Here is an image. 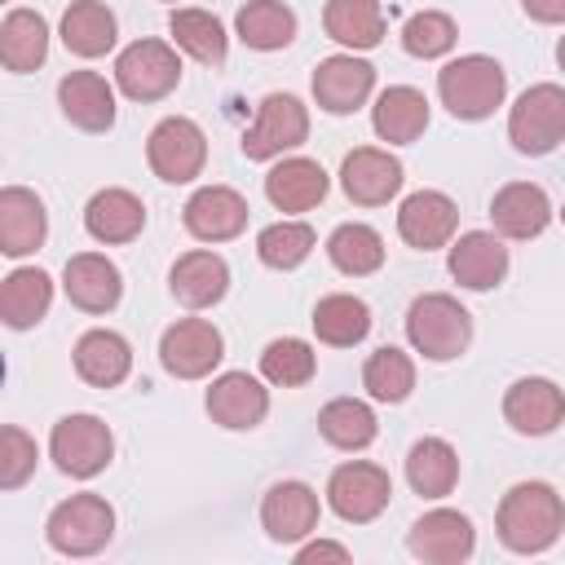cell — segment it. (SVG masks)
I'll return each instance as SVG.
<instances>
[{
	"label": "cell",
	"mask_w": 565,
	"mask_h": 565,
	"mask_svg": "<svg viewBox=\"0 0 565 565\" xmlns=\"http://www.w3.org/2000/svg\"><path fill=\"white\" fill-rule=\"evenodd\" d=\"M62 44L75 57H102L115 49V13L102 0H75L62 13Z\"/></svg>",
	"instance_id": "33"
},
{
	"label": "cell",
	"mask_w": 565,
	"mask_h": 565,
	"mask_svg": "<svg viewBox=\"0 0 565 565\" xmlns=\"http://www.w3.org/2000/svg\"><path fill=\"white\" fill-rule=\"evenodd\" d=\"M49 234V216L44 203L22 190V185H4L0 190V252L4 256H31Z\"/></svg>",
	"instance_id": "24"
},
{
	"label": "cell",
	"mask_w": 565,
	"mask_h": 565,
	"mask_svg": "<svg viewBox=\"0 0 565 565\" xmlns=\"http://www.w3.org/2000/svg\"><path fill=\"white\" fill-rule=\"evenodd\" d=\"M318 433L335 446V450H366L380 433L375 424V411L358 397H335L318 411Z\"/></svg>",
	"instance_id": "36"
},
{
	"label": "cell",
	"mask_w": 565,
	"mask_h": 565,
	"mask_svg": "<svg viewBox=\"0 0 565 565\" xmlns=\"http://www.w3.org/2000/svg\"><path fill=\"white\" fill-rule=\"evenodd\" d=\"M146 159H150L154 177H163V181H172V185L194 181V177L203 172V163H207V137H203V128H199L194 119L168 115V119H159V124L150 128V137H146Z\"/></svg>",
	"instance_id": "7"
},
{
	"label": "cell",
	"mask_w": 565,
	"mask_h": 565,
	"mask_svg": "<svg viewBox=\"0 0 565 565\" xmlns=\"http://www.w3.org/2000/svg\"><path fill=\"white\" fill-rule=\"evenodd\" d=\"M225 358V340L207 318H181L159 335V362L177 380H203Z\"/></svg>",
	"instance_id": "10"
},
{
	"label": "cell",
	"mask_w": 565,
	"mask_h": 565,
	"mask_svg": "<svg viewBox=\"0 0 565 565\" xmlns=\"http://www.w3.org/2000/svg\"><path fill=\"white\" fill-rule=\"evenodd\" d=\"M556 62H561V71H565V35H561V44H556Z\"/></svg>",
	"instance_id": "47"
},
{
	"label": "cell",
	"mask_w": 565,
	"mask_h": 565,
	"mask_svg": "<svg viewBox=\"0 0 565 565\" xmlns=\"http://www.w3.org/2000/svg\"><path fill=\"white\" fill-rule=\"evenodd\" d=\"M322 26L344 49H375L384 40V9L380 0H327Z\"/></svg>",
	"instance_id": "32"
},
{
	"label": "cell",
	"mask_w": 565,
	"mask_h": 565,
	"mask_svg": "<svg viewBox=\"0 0 565 565\" xmlns=\"http://www.w3.org/2000/svg\"><path fill=\"white\" fill-rule=\"evenodd\" d=\"M503 419L516 433H525V437H543V433H552L565 419V393L552 380H543V375L516 380L503 393Z\"/></svg>",
	"instance_id": "17"
},
{
	"label": "cell",
	"mask_w": 565,
	"mask_h": 565,
	"mask_svg": "<svg viewBox=\"0 0 565 565\" xmlns=\"http://www.w3.org/2000/svg\"><path fill=\"white\" fill-rule=\"evenodd\" d=\"M490 221L503 238H534L547 230L552 221V203L539 185L530 181H508L494 199H490Z\"/></svg>",
	"instance_id": "23"
},
{
	"label": "cell",
	"mask_w": 565,
	"mask_h": 565,
	"mask_svg": "<svg viewBox=\"0 0 565 565\" xmlns=\"http://www.w3.org/2000/svg\"><path fill=\"white\" fill-rule=\"evenodd\" d=\"M459 225V207L441 194V190H415L411 199H402L397 207V234L419 247V252H433V247H446L450 234Z\"/></svg>",
	"instance_id": "16"
},
{
	"label": "cell",
	"mask_w": 565,
	"mask_h": 565,
	"mask_svg": "<svg viewBox=\"0 0 565 565\" xmlns=\"http://www.w3.org/2000/svg\"><path fill=\"white\" fill-rule=\"evenodd\" d=\"M75 371L93 388H115L132 371V349H128V340L119 331H106V327L84 331L79 344H75Z\"/></svg>",
	"instance_id": "25"
},
{
	"label": "cell",
	"mask_w": 565,
	"mask_h": 565,
	"mask_svg": "<svg viewBox=\"0 0 565 565\" xmlns=\"http://www.w3.org/2000/svg\"><path fill=\"white\" fill-rule=\"evenodd\" d=\"M49 450L66 477H97L115 455V437L97 415H62L53 424Z\"/></svg>",
	"instance_id": "9"
},
{
	"label": "cell",
	"mask_w": 565,
	"mask_h": 565,
	"mask_svg": "<svg viewBox=\"0 0 565 565\" xmlns=\"http://www.w3.org/2000/svg\"><path fill=\"white\" fill-rule=\"evenodd\" d=\"M35 441L18 428V424H4L0 428V486L4 490H18L31 472H35Z\"/></svg>",
	"instance_id": "44"
},
{
	"label": "cell",
	"mask_w": 565,
	"mask_h": 565,
	"mask_svg": "<svg viewBox=\"0 0 565 565\" xmlns=\"http://www.w3.org/2000/svg\"><path fill=\"white\" fill-rule=\"evenodd\" d=\"M508 274V247L486 234V230H468L459 234V243L450 247V278L468 291H490L499 287Z\"/></svg>",
	"instance_id": "21"
},
{
	"label": "cell",
	"mask_w": 565,
	"mask_h": 565,
	"mask_svg": "<svg viewBox=\"0 0 565 565\" xmlns=\"http://www.w3.org/2000/svg\"><path fill=\"white\" fill-rule=\"evenodd\" d=\"M406 481L424 499H446L455 490V481H459V455H455V446L441 441V437L415 441L411 455H406Z\"/></svg>",
	"instance_id": "30"
},
{
	"label": "cell",
	"mask_w": 565,
	"mask_h": 565,
	"mask_svg": "<svg viewBox=\"0 0 565 565\" xmlns=\"http://www.w3.org/2000/svg\"><path fill=\"white\" fill-rule=\"evenodd\" d=\"M371 88H375V66L353 57V53L322 57L313 71V97L331 115H353L371 97Z\"/></svg>",
	"instance_id": "13"
},
{
	"label": "cell",
	"mask_w": 565,
	"mask_h": 565,
	"mask_svg": "<svg viewBox=\"0 0 565 565\" xmlns=\"http://www.w3.org/2000/svg\"><path fill=\"white\" fill-rule=\"evenodd\" d=\"M313 252V230L305 221H278L256 234V256L269 269H296Z\"/></svg>",
	"instance_id": "42"
},
{
	"label": "cell",
	"mask_w": 565,
	"mask_h": 565,
	"mask_svg": "<svg viewBox=\"0 0 565 565\" xmlns=\"http://www.w3.org/2000/svg\"><path fill=\"white\" fill-rule=\"evenodd\" d=\"M309 137V110L291 93H269L256 106V124L243 132V154L247 159H274L282 150H296Z\"/></svg>",
	"instance_id": "11"
},
{
	"label": "cell",
	"mask_w": 565,
	"mask_h": 565,
	"mask_svg": "<svg viewBox=\"0 0 565 565\" xmlns=\"http://www.w3.org/2000/svg\"><path fill=\"white\" fill-rule=\"evenodd\" d=\"M534 22H565V0H521Z\"/></svg>",
	"instance_id": "46"
},
{
	"label": "cell",
	"mask_w": 565,
	"mask_h": 565,
	"mask_svg": "<svg viewBox=\"0 0 565 565\" xmlns=\"http://www.w3.org/2000/svg\"><path fill=\"white\" fill-rule=\"evenodd\" d=\"M207 415L221 428H256L269 415V393L247 371H225L207 388Z\"/></svg>",
	"instance_id": "19"
},
{
	"label": "cell",
	"mask_w": 565,
	"mask_h": 565,
	"mask_svg": "<svg viewBox=\"0 0 565 565\" xmlns=\"http://www.w3.org/2000/svg\"><path fill=\"white\" fill-rule=\"evenodd\" d=\"M437 93H441V106L455 119H486L503 102L508 75L494 57L468 53V57H455L437 71Z\"/></svg>",
	"instance_id": "3"
},
{
	"label": "cell",
	"mask_w": 565,
	"mask_h": 565,
	"mask_svg": "<svg viewBox=\"0 0 565 565\" xmlns=\"http://www.w3.org/2000/svg\"><path fill=\"white\" fill-rule=\"evenodd\" d=\"M146 225V207L132 190H97L84 207V230L97 238V243H132Z\"/></svg>",
	"instance_id": "26"
},
{
	"label": "cell",
	"mask_w": 565,
	"mask_h": 565,
	"mask_svg": "<svg viewBox=\"0 0 565 565\" xmlns=\"http://www.w3.org/2000/svg\"><path fill=\"white\" fill-rule=\"evenodd\" d=\"M168 26H172V40H177L194 62H203V66H221V62H225L230 40H225V26H221L207 9H172Z\"/></svg>",
	"instance_id": "39"
},
{
	"label": "cell",
	"mask_w": 565,
	"mask_h": 565,
	"mask_svg": "<svg viewBox=\"0 0 565 565\" xmlns=\"http://www.w3.org/2000/svg\"><path fill=\"white\" fill-rule=\"evenodd\" d=\"M494 525H499L503 547H512L521 556H534V552H547L561 539L565 503L547 481H521V486H512L503 494Z\"/></svg>",
	"instance_id": "1"
},
{
	"label": "cell",
	"mask_w": 565,
	"mask_h": 565,
	"mask_svg": "<svg viewBox=\"0 0 565 565\" xmlns=\"http://www.w3.org/2000/svg\"><path fill=\"white\" fill-rule=\"evenodd\" d=\"M168 287L172 296L185 305V309H207L225 296L230 287V265L216 256V252H185L172 274H168Z\"/></svg>",
	"instance_id": "28"
},
{
	"label": "cell",
	"mask_w": 565,
	"mask_h": 565,
	"mask_svg": "<svg viewBox=\"0 0 565 565\" xmlns=\"http://www.w3.org/2000/svg\"><path fill=\"white\" fill-rule=\"evenodd\" d=\"M322 556H331V561H349V547L318 539V543H309V547H300V552H296V561H300V565H309V561H322Z\"/></svg>",
	"instance_id": "45"
},
{
	"label": "cell",
	"mask_w": 565,
	"mask_h": 565,
	"mask_svg": "<svg viewBox=\"0 0 565 565\" xmlns=\"http://www.w3.org/2000/svg\"><path fill=\"white\" fill-rule=\"evenodd\" d=\"M260 525L274 543H296L318 525V494L305 481H278L269 486L260 503Z\"/></svg>",
	"instance_id": "20"
},
{
	"label": "cell",
	"mask_w": 565,
	"mask_h": 565,
	"mask_svg": "<svg viewBox=\"0 0 565 565\" xmlns=\"http://www.w3.org/2000/svg\"><path fill=\"white\" fill-rule=\"evenodd\" d=\"M49 300H53V278L44 269H13L0 287V318L13 331H26L49 313Z\"/></svg>",
	"instance_id": "34"
},
{
	"label": "cell",
	"mask_w": 565,
	"mask_h": 565,
	"mask_svg": "<svg viewBox=\"0 0 565 565\" xmlns=\"http://www.w3.org/2000/svg\"><path fill=\"white\" fill-rule=\"evenodd\" d=\"M260 371L269 384H282V388H296V384H309L313 371H318V358L305 340L296 335H282V340H269L265 353H260Z\"/></svg>",
	"instance_id": "41"
},
{
	"label": "cell",
	"mask_w": 565,
	"mask_h": 565,
	"mask_svg": "<svg viewBox=\"0 0 565 565\" xmlns=\"http://www.w3.org/2000/svg\"><path fill=\"white\" fill-rule=\"evenodd\" d=\"M265 194L278 212H309L327 194V172L318 159H282L265 172Z\"/></svg>",
	"instance_id": "27"
},
{
	"label": "cell",
	"mask_w": 565,
	"mask_h": 565,
	"mask_svg": "<svg viewBox=\"0 0 565 565\" xmlns=\"http://www.w3.org/2000/svg\"><path fill=\"white\" fill-rule=\"evenodd\" d=\"M327 256H331V265H335L340 274L362 278V274H375V269L384 265V238H380L371 225L349 221V225H335V230H331Z\"/></svg>",
	"instance_id": "38"
},
{
	"label": "cell",
	"mask_w": 565,
	"mask_h": 565,
	"mask_svg": "<svg viewBox=\"0 0 565 565\" xmlns=\"http://www.w3.org/2000/svg\"><path fill=\"white\" fill-rule=\"evenodd\" d=\"M340 185L353 203L362 207H380L388 203L397 190H402V163L388 154V150H375V146H358L344 154L340 163Z\"/></svg>",
	"instance_id": "15"
},
{
	"label": "cell",
	"mask_w": 565,
	"mask_h": 565,
	"mask_svg": "<svg viewBox=\"0 0 565 565\" xmlns=\"http://www.w3.org/2000/svg\"><path fill=\"white\" fill-rule=\"evenodd\" d=\"M406 547H411L419 561H428V565H459V561L472 556L477 530H472V521H468L463 512L433 508V512H424V516L411 525Z\"/></svg>",
	"instance_id": "12"
},
{
	"label": "cell",
	"mask_w": 565,
	"mask_h": 565,
	"mask_svg": "<svg viewBox=\"0 0 565 565\" xmlns=\"http://www.w3.org/2000/svg\"><path fill=\"white\" fill-rule=\"evenodd\" d=\"M115 84L132 102H159L181 84L177 49L163 40H137L115 57Z\"/></svg>",
	"instance_id": "6"
},
{
	"label": "cell",
	"mask_w": 565,
	"mask_h": 565,
	"mask_svg": "<svg viewBox=\"0 0 565 565\" xmlns=\"http://www.w3.org/2000/svg\"><path fill=\"white\" fill-rule=\"evenodd\" d=\"M508 137L521 154H547L565 141V88L561 84H534L516 97L508 115Z\"/></svg>",
	"instance_id": "5"
},
{
	"label": "cell",
	"mask_w": 565,
	"mask_h": 565,
	"mask_svg": "<svg viewBox=\"0 0 565 565\" xmlns=\"http://www.w3.org/2000/svg\"><path fill=\"white\" fill-rule=\"evenodd\" d=\"M406 340L428 362H450V358H459L468 349L472 318L455 296L428 291V296H415L411 309H406Z\"/></svg>",
	"instance_id": "2"
},
{
	"label": "cell",
	"mask_w": 565,
	"mask_h": 565,
	"mask_svg": "<svg viewBox=\"0 0 565 565\" xmlns=\"http://www.w3.org/2000/svg\"><path fill=\"white\" fill-rule=\"evenodd\" d=\"M561 221H565V207H561Z\"/></svg>",
	"instance_id": "48"
},
{
	"label": "cell",
	"mask_w": 565,
	"mask_h": 565,
	"mask_svg": "<svg viewBox=\"0 0 565 565\" xmlns=\"http://www.w3.org/2000/svg\"><path fill=\"white\" fill-rule=\"evenodd\" d=\"M62 115L84 132H106L115 124V88L97 71H71L57 84Z\"/></svg>",
	"instance_id": "22"
},
{
	"label": "cell",
	"mask_w": 565,
	"mask_h": 565,
	"mask_svg": "<svg viewBox=\"0 0 565 565\" xmlns=\"http://www.w3.org/2000/svg\"><path fill=\"white\" fill-rule=\"evenodd\" d=\"M393 499V481L380 463H366V459H349L331 472L327 481V503L340 521H353V525H366L375 521Z\"/></svg>",
	"instance_id": "8"
},
{
	"label": "cell",
	"mask_w": 565,
	"mask_h": 565,
	"mask_svg": "<svg viewBox=\"0 0 565 565\" xmlns=\"http://www.w3.org/2000/svg\"><path fill=\"white\" fill-rule=\"evenodd\" d=\"M362 384H366V393H371L375 402H406L411 388H415V362H411L402 349L384 344V349H375V353L366 358Z\"/></svg>",
	"instance_id": "40"
},
{
	"label": "cell",
	"mask_w": 565,
	"mask_h": 565,
	"mask_svg": "<svg viewBox=\"0 0 565 565\" xmlns=\"http://www.w3.org/2000/svg\"><path fill=\"white\" fill-rule=\"evenodd\" d=\"M49 547L62 556H93L115 534V508L102 494H71L49 512Z\"/></svg>",
	"instance_id": "4"
},
{
	"label": "cell",
	"mask_w": 565,
	"mask_h": 565,
	"mask_svg": "<svg viewBox=\"0 0 565 565\" xmlns=\"http://www.w3.org/2000/svg\"><path fill=\"white\" fill-rule=\"evenodd\" d=\"M371 124H375L380 141L406 146V141H415L428 128V97L419 88H411V84H393V88H384L375 97Z\"/></svg>",
	"instance_id": "29"
},
{
	"label": "cell",
	"mask_w": 565,
	"mask_h": 565,
	"mask_svg": "<svg viewBox=\"0 0 565 565\" xmlns=\"http://www.w3.org/2000/svg\"><path fill=\"white\" fill-rule=\"evenodd\" d=\"M181 221L194 238L203 243H225V238H238L243 225H247V199L230 185H203L190 194V203L181 207Z\"/></svg>",
	"instance_id": "14"
},
{
	"label": "cell",
	"mask_w": 565,
	"mask_h": 565,
	"mask_svg": "<svg viewBox=\"0 0 565 565\" xmlns=\"http://www.w3.org/2000/svg\"><path fill=\"white\" fill-rule=\"evenodd\" d=\"M234 31L247 49L274 53V49H287L296 40V13L282 0H247L234 18Z\"/></svg>",
	"instance_id": "31"
},
{
	"label": "cell",
	"mask_w": 565,
	"mask_h": 565,
	"mask_svg": "<svg viewBox=\"0 0 565 565\" xmlns=\"http://www.w3.org/2000/svg\"><path fill=\"white\" fill-rule=\"evenodd\" d=\"M313 331H318L322 344L349 349V344H358V340L371 331V309H366V300L344 296V291L322 296V300L313 305Z\"/></svg>",
	"instance_id": "37"
},
{
	"label": "cell",
	"mask_w": 565,
	"mask_h": 565,
	"mask_svg": "<svg viewBox=\"0 0 565 565\" xmlns=\"http://www.w3.org/2000/svg\"><path fill=\"white\" fill-rule=\"evenodd\" d=\"M62 287H66V300L84 313H106L119 305L124 296V278L115 269V260L97 256V252H79L66 260V274H62Z\"/></svg>",
	"instance_id": "18"
},
{
	"label": "cell",
	"mask_w": 565,
	"mask_h": 565,
	"mask_svg": "<svg viewBox=\"0 0 565 565\" xmlns=\"http://www.w3.org/2000/svg\"><path fill=\"white\" fill-rule=\"evenodd\" d=\"M49 53V26L40 13L31 9H13L4 22H0V57H4V71L13 75H26L44 62Z\"/></svg>",
	"instance_id": "35"
},
{
	"label": "cell",
	"mask_w": 565,
	"mask_h": 565,
	"mask_svg": "<svg viewBox=\"0 0 565 565\" xmlns=\"http://www.w3.org/2000/svg\"><path fill=\"white\" fill-rule=\"evenodd\" d=\"M455 22L446 18V13H437V9H424V13H411L406 18V26H402V49L411 53V57H441V53H450L455 49Z\"/></svg>",
	"instance_id": "43"
}]
</instances>
